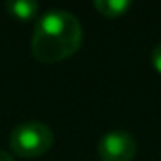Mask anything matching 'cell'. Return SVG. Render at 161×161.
<instances>
[{"label":"cell","instance_id":"3","mask_svg":"<svg viewBox=\"0 0 161 161\" xmlns=\"http://www.w3.org/2000/svg\"><path fill=\"white\" fill-rule=\"evenodd\" d=\"M97 151L102 161H132L137 153V142L132 133L113 130L102 135Z\"/></svg>","mask_w":161,"mask_h":161},{"label":"cell","instance_id":"6","mask_svg":"<svg viewBox=\"0 0 161 161\" xmlns=\"http://www.w3.org/2000/svg\"><path fill=\"white\" fill-rule=\"evenodd\" d=\"M151 63H153L154 69L161 75V43H158L151 52Z\"/></svg>","mask_w":161,"mask_h":161},{"label":"cell","instance_id":"7","mask_svg":"<svg viewBox=\"0 0 161 161\" xmlns=\"http://www.w3.org/2000/svg\"><path fill=\"white\" fill-rule=\"evenodd\" d=\"M0 161H16L14 156L11 153H5V151H0Z\"/></svg>","mask_w":161,"mask_h":161},{"label":"cell","instance_id":"2","mask_svg":"<svg viewBox=\"0 0 161 161\" xmlns=\"http://www.w3.org/2000/svg\"><path fill=\"white\" fill-rule=\"evenodd\" d=\"M9 142L18 156H40L50 149L54 132L42 121H23L12 128Z\"/></svg>","mask_w":161,"mask_h":161},{"label":"cell","instance_id":"1","mask_svg":"<svg viewBox=\"0 0 161 161\" xmlns=\"http://www.w3.org/2000/svg\"><path fill=\"white\" fill-rule=\"evenodd\" d=\"M81 40L83 30L76 16L63 9H50L35 25L31 52L42 63H57L73 56Z\"/></svg>","mask_w":161,"mask_h":161},{"label":"cell","instance_id":"5","mask_svg":"<svg viewBox=\"0 0 161 161\" xmlns=\"http://www.w3.org/2000/svg\"><path fill=\"white\" fill-rule=\"evenodd\" d=\"M94 7L106 18H119L132 7V4L128 0H95Z\"/></svg>","mask_w":161,"mask_h":161},{"label":"cell","instance_id":"4","mask_svg":"<svg viewBox=\"0 0 161 161\" xmlns=\"http://www.w3.org/2000/svg\"><path fill=\"white\" fill-rule=\"evenodd\" d=\"M5 9L14 18L30 19L38 12V2L36 0H7Z\"/></svg>","mask_w":161,"mask_h":161}]
</instances>
